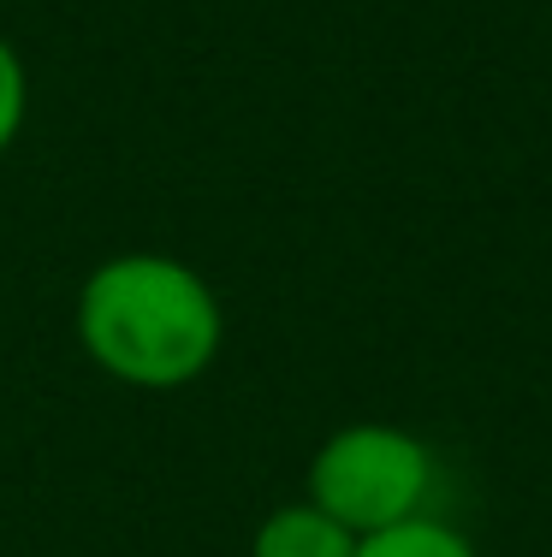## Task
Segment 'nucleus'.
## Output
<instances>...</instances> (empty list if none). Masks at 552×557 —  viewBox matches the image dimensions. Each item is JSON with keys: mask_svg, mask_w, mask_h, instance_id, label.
Returning <instances> with one entry per match:
<instances>
[{"mask_svg": "<svg viewBox=\"0 0 552 557\" xmlns=\"http://www.w3.org/2000/svg\"><path fill=\"white\" fill-rule=\"evenodd\" d=\"M77 338L120 386L173 392L220 356V302L173 256H113L77 290Z\"/></svg>", "mask_w": 552, "mask_h": 557, "instance_id": "obj_1", "label": "nucleus"}, {"mask_svg": "<svg viewBox=\"0 0 552 557\" xmlns=\"http://www.w3.org/2000/svg\"><path fill=\"white\" fill-rule=\"evenodd\" d=\"M24 108H30V84H24V60L12 54V42H0V154L12 149L24 125Z\"/></svg>", "mask_w": 552, "mask_h": 557, "instance_id": "obj_5", "label": "nucleus"}, {"mask_svg": "<svg viewBox=\"0 0 552 557\" xmlns=\"http://www.w3.org/2000/svg\"><path fill=\"white\" fill-rule=\"evenodd\" d=\"M428 486V445L404 428H387V421H357V428L333 433L309 462V504L327 510L339 528H351L357 540L422 516Z\"/></svg>", "mask_w": 552, "mask_h": 557, "instance_id": "obj_2", "label": "nucleus"}, {"mask_svg": "<svg viewBox=\"0 0 552 557\" xmlns=\"http://www.w3.org/2000/svg\"><path fill=\"white\" fill-rule=\"evenodd\" d=\"M249 557H357V534L339 528L327 510L315 504H280L268 522L256 528V546Z\"/></svg>", "mask_w": 552, "mask_h": 557, "instance_id": "obj_3", "label": "nucleus"}, {"mask_svg": "<svg viewBox=\"0 0 552 557\" xmlns=\"http://www.w3.org/2000/svg\"><path fill=\"white\" fill-rule=\"evenodd\" d=\"M357 557H476L457 528L433 522V516H410L398 528H380V534L357 540Z\"/></svg>", "mask_w": 552, "mask_h": 557, "instance_id": "obj_4", "label": "nucleus"}]
</instances>
